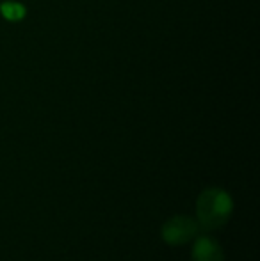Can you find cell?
<instances>
[{
    "label": "cell",
    "mask_w": 260,
    "mask_h": 261,
    "mask_svg": "<svg viewBox=\"0 0 260 261\" xmlns=\"http://www.w3.org/2000/svg\"><path fill=\"white\" fill-rule=\"evenodd\" d=\"M233 210L230 194L223 189H207L200 194L196 203L198 224L203 229L212 231L228 222Z\"/></svg>",
    "instance_id": "1"
},
{
    "label": "cell",
    "mask_w": 260,
    "mask_h": 261,
    "mask_svg": "<svg viewBox=\"0 0 260 261\" xmlns=\"http://www.w3.org/2000/svg\"><path fill=\"white\" fill-rule=\"evenodd\" d=\"M200 224L187 215H177L166 220L162 226V240L170 245H184L198 237Z\"/></svg>",
    "instance_id": "2"
},
{
    "label": "cell",
    "mask_w": 260,
    "mask_h": 261,
    "mask_svg": "<svg viewBox=\"0 0 260 261\" xmlns=\"http://www.w3.org/2000/svg\"><path fill=\"white\" fill-rule=\"evenodd\" d=\"M191 256L193 261H225L221 245L212 237H207V234H201V237L196 238Z\"/></svg>",
    "instance_id": "3"
},
{
    "label": "cell",
    "mask_w": 260,
    "mask_h": 261,
    "mask_svg": "<svg viewBox=\"0 0 260 261\" xmlns=\"http://www.w3.org/2000/svg\"><path fill=\"white\" fill-rule=\"evenodd\" d=\"M2 13L11 20H16V18H21L23 9L20 6H16V4H6V6H2Z\"/></svg>",
    "instance_id": "4"
}]
</instances>
